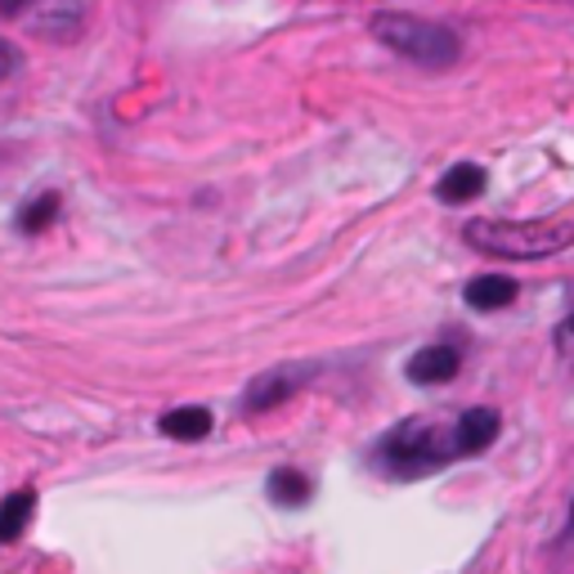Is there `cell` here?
<instances>
[{
  "label": "cell",
  "instance_id": "1",
  "mask_svg": "<svg viewBox=\"0 0 574 574\" xmlns=\"http://www.w3.org/2000/svg\"><path fill=\"white\" fill-rule=\"evenodd\" d=\"M462 243L494 261H548L574 248L570 220H467Z\"/></svg>",
  "mask_w": 574,
  "mask_h": 574
},
{
  "label": "cell",
  "instance_id": "2",
  "mask_svg": "<svg viewBox=\"0 0 574 574\" xmlns=\"http://www.w3.org/2000/svg\"><path fill=\"white\" fill-rule=\"evenodd\" d=\"M372 36H377V45H387V50L400 55L404 64L431 68V72L458 64V55H462L458 32H449L445 23L417 19V14H395V10L377 14L372 19Z\"/></svg>",
  "mask_w": 574,
  "mask_h": 574
},
{
  "label": "cell",
  "instance_id": "3",
  "mask_svg": "<svg viewBox=\"0 0 574 574\" xmlns=\"http://www.w3.org/2000/svg\"><path fill=\"white\" fill-rule=\"evenodd\" d=\"M449 458H458V449H454V426L440 431V426H431V422H400L391 436L377 445V462L387 467L391 475H400V481L436 471V467H445Z\"/></svg>",
  "mask_w": 574,
  "mask_h": 574
},
{
  "label": "cell",
  "instance_id": "4",
  "mask_svg": "<svg viewBox=\"0 0 574 574\" xmlns=\"http://www.w3.org/2000/svg\"><path fill=\"white\" fill-rule=\"evenodd\" d=\"M314 372H319L314 364H278V368L256 372V377L248 381V391H243V409H248V413H269V409L287 404Z\"/></svg>",
  "mask_w": 574,
  "mask_h": 574
},
{
  "label": "cell",
  "instance_id": "5",
  "mask_svg": "<svg viewBox=\"0 0 574 574\" xmlns=\"http://www.w3.org/2000/svg\"><path fill=\"white\" fill-rule=\"evenodd\" d=\"M498 431H503V417H498L494 409H467V413L454 422V449H458V458L485 454V449L498 440Z\"/></svg>",
  "mask_w": 574,
  "mask_h": 574
},
{
  "label": "cell",
  "instance_id": "6",
  "mask_svg": "<svg viewBox=\"0 0 574 574\" xmlns=\"http://www.w3.org/2000/svg\"><path fill=\"white\" fill-rule=\"evenodd\" d=\"M458 368H462V355H458L454 346H422V351L404 364L409 381H417V387H445V381L458 377Z\"/></svg>",
  "mask_w": 574,
  "mask_h": 574
},
{
  "label": "cell",
  "instance_id": "7",
  "mask_svg": "<svg viewBox=\"0 0 574 574\" xmlns=\"http://www.w3.org/2000/svg\"><path fill=\"white\" fill-rule=\"evenodd\" d=\"M520 297V283L512 274H475L467 287H462V301L481 314H494V310H507L512 301Z\"/></svg>",
  "mask_w": 574,
  "mask_h": 574
},
{
  "label": "cell",
  "instance_id": "8",
  "mask_svg": "<svg viewBox=\"0 0 574 574\" xmlns=\"http://www.w3.org/2000/svg\"><path fill=\"white\" fill-rule=\"evenodd\" d=\"M485 184H490V171L485 167H475V162H458L440 175L436 184V198L449 203V207H462V203H475L485 194Z\"/></svg>",
  "mask_w": 574,
  "mask_h": 574
},
{
  "label": "cell",
  "instance_id": "9",
  "mask_svg": "<svg viewBox=\"0 0 574 574\" xmlns=\"http://www.w3.org/2000/svg\"><path fill=\"white\" fill-rule=\"evenodd\" d=\"M158 431H162V436H171V440H180V445H194V440L211 436V413L198 409V404H184V409L162 413Z\"/></svg>",
  "mask_w": 574,
  "mask_h": 574
},
{
  "label": "cell",
  "instance_id": "10",
  "mask_svg": "<svg viewBox=\"0 0 574 574\" xmlns=\"http://www.w3.org/2000/svg\"><path fill=\"white\" fill-rule=\"evenodd\" d=\"M59 207H64V198L55 194V188H41L36 198H27L23 207H19V216H14V225H19V233H27V238H36V233H45L55 220H59Z\"/></svg>",
  "mask_w": 574,
  "mask_h": 574
},
{
  "label": "cell",
  "instance_id": "11",
  "mask_svg": "<svg viewBox=\"0 0 574 574\" xmlns=\"http://www.w3.org/2000/svg\"><path fill=\"white\" fill-rule=\"evenodd\" d=\"M32 512H36V494L32 490H14V494L0 498V543H14L27 530Z\"/></svg>",
  "mask_w": 574,
  "mask_h": 574
},
{
  "label": "cell",
  "instance_id": "12",
  "mask_svg": "<svg viewBox=\"0 0 574 574\" xmlns=\"http://www.w3.org/2000/svg\"><path fill=\"white\" fill-rule=\"evenodd\" d=\"M265 490H269V498L278 503V507H301V503H310V481H306V471H297V467H278L269 481H265Z\"/></svg>",
  "mask_w": 574,
  "mask_h": 574
},
{
  "label": "cell",
  "instance_id": "13",
  "mask_svg": "<svg viewBox=\"0 0 574 574\" xmlns=\"http://www.w3.org/2000/svg\"><path fill=\"white\" fill-rule=\"evenodd\" d=\"M81 19H85V10L77 5V0H64V5H50L45 14H36V32L59 36V41H77Z\"/></svg>",
  "mask_w": 574,
  "mask_h": 574
},
{
  "label": "cell",
  "instance_id": "14",
  "mask_svg": "<svg viewBox=\"0 0 574 574\" xmlns=\"http://www.w3.org/2000/svg\"><path fill=\"white\" fill-rule=\"evenodd\" d=\"M23 68V55H19V45L0 36V81H10L14 72Z\"/></svg>",
  "mask_w": 574,
  "mask_h": 574
},
{
  "label": "cell",
  "instance_id": "15",
  "mask_svg": "<svg viewBox=\"0 0 574 574\" xmlns=\"http://www.w3.org/2000/svg\"><path fill=\"white\" fill-rule=\"evenodd\" d=\"M32 0H0V14H19V10H27Z\"/></svg>",
  "mask_w": 574,
  "mask_h": 574
},
{
  "label": "cell",
  "instance_id": "16",
  "mask_svg": "<svg viewBox=\"0 0 574 574\" xmlns=\"http://www.w3.org/2000/svg\"><path fill=\"white\" fill-rule=\"evenodd\" d=\"M561 337H574V310L565 314V323H561Z\"/></svg>",
  "mask_w": 574,
  "mask_h": 574
}]
</instances>
